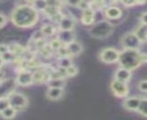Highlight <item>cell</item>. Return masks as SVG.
<instances>
[{
    "label": "cell",
    "mask_w": 147,
    "mask_h": 120,
    "mask_svg": "<svg viewBox=\"0 0 147 120\" xmlns=\"http://www.w3.org/2000/svg\"><path fill=\"white\" fill-rule=\"evenodd\" d=\"M146 42H147V33H146Z\"/></svg>",
    "instance_id": "cell-42"
},
{
    "label": "cell",
    "mask_w": 147,
    "mask_h": 120,
    "mask_svg": "<svg viewBox=\"0 0 147 120\" xmlns=\"http://www.w3.org/2000/svg\"><path fill=\"white\" fill-rule=\"evenodd\" d=\"M66 71H67V76H69V77H74L78 73V69L71 64V66L66 68Z\"/></svg>",
    "instance_id": "cell-28"
},
{
    "label": "cell",
    "mask_w": 147,
    "mask_h": 120,
    "mask_svg": "<svg viewBox=\"0 0 147 120\" xmlns=\"http://www.w3.org/2000/svg\"><path fill=\"white\" fill-rule=\"evenodd\" d=\"M40 31L42 32V34L43 35H46V36H52L56 32L55 27L52 24H43Z\"/></svg>",
    "instance_id": "cell-20"
},
{
    "label": "cell",
    "mask_w": 147,
    "mask_h": 120,
    "mask_svg": "<svg viewBox=\"0 0 147 120\" xmlns=\"http://www.w3.org/2000/svg\"><path fill=\"white\" fill-rule=\"evenodd\" d=\"M81 2V0H67V3L71 5V6H76V5H79V4Z\"/></svg>",
    "instance_id": "cell-33"
},
{
    "label": "cell",
    "mask_w": 147,
    "mask_h": 120,
    "mask_svg": "<svg viewBox=\"0 0 147 120\" xmlns=\"http://www.w3.org/2000/svg\"><path fill=\"white\" fill-rule=\"evenodd\" d=\"M7 97L9 99L10 106L15 107L17 111L24 109L28 105L27 98L21 93H16V92L12 91Z\"/></svg>",
    "instance_id": "cell-4"
},
{
    "label": "cell",
    "mask_w": 147,
    "mask_h": 120,
    "mask_svg": "<svg viewBox=\"0 0 147 120\" xmlns=\"http://www.w3.org/2000/svg\"><path fill=\"white\" fill-rule=\"evenodd\" d=\"M122 4L125 6H127V7H130V6L136 5V0H123Z\"/></svg>",
    "instance_id": "cell-30"
},
{
    "label": "cell",
    "mask_w": 147,
    "mask_h": 120,
    "mask_svg": "<svg viewBox=\"0 0 147 120\" xmlns=\"http://www.w3.org/2000/svg\"><path fill=\"white\" fill-rule=\"evenodd\" d=\"M120 52L117 49L108 47L105 48L99 53V60L105 63H115L118 62Z\"/></svg>",
    "instance_id": "cell-5"
},
{
    "label": "cell",
    "mask_w": 147,
    "mask_h": 120,
    "mask_svg": "<svg viewBox=\"0 0 147 120\" xmlns=\"http://www.w3.org/2000/svg\"><path fill=\"white\" fill-rule=\"evenodd\" d=\"M42 12L45 14L48 17H52L54 15H56L57 13H59V8L57 5H47L45 7L42 9Z\"/></svg>",
    "instance_id": "cell-19"
},
{
    "label": "cell",
    "mask_w": 147,
    "mask_h": 120,
    "mask_svg": "<svg viewBox=\"0 0 147 120\" xmlns=\"http://www.w3.org/2000/svg\"><path fill=\"white\" fill-rule=\"evenodd\" d=\"M26 1L28 2V3H31V4H34L35 1H36V0H26Z\"/></svg>",
    "instance_id": "cell-40"
},
{
    "label": "cell",
    "mask_w": 147,
    "mask_h": 120,
    "mask_svg": "<svg viewBox=\"0 0 147 120\" xmlns=\"http://www.w3.org/2000/svg\"><path fill=\"white\" fill-rule=\"evenodd\" d=\"M16 83L20 86H29L34 83L33 73L30 72L27 69H23L19 72L16 78Z\"/></svg>",
    "instance_id": "cell-8"
},
{
    "label": "cell",
    "mask_w": 147,
    "mask_h": 120,
    "mask_svg": "<svg viewBox=\"0 0 147 120\" xmlns=\"http://www.w3.org/2000/svg\"><path fill=\"white\" fill-rule=\"evenodd\" d=\"M10 106L8 97H0V113Z\"/></svg>",
    "instance_id": "cell-24"
},
{
    "label": "cell",
    "mask_w": 147,
    "mask_h": 120,
    "mask_svg": "<svg viewBox=\"0 0 147 120\" xmlns=\"http://www.w3.org/2000/svg\"><path fill=\"white\" fill-rule=\"evenodd\" d=\"M5 23H6V18H5V16L0 14V27H2Z\"/></svg>",
    "instance_id": "cell-35"
},
{
    "label": "cell",
    "mask_w": 147,
    "mask_h": 120,
    "mask_svg": "<svg viewBox=\"0 0 147 120\" xmlns=\"http://www.w3.org/2000/svg\"><path fill=\"white\" fill-rule=\"evenodd\" d=\"M105 16L108 19H113V20H115V19H118V18H120L121 16H122V10H121L119 7H117V6L112 5L106 9Z\"/></svg>",
    "instance_id": "cell-12"
},
{
    "label": "cell",
    "mask_w": 147,
    "mask_h": 120,
    "mask_svg": "<svg viewBox=\"0 0 147 120\" xmlns=\"http://www.w3.org/2000/svg\"><path fill=\"white\" fill-rule=\"evenodd\" d=\"M59 65H60V67L68 68L69 66L71 65V61L69 60V56H67V57H61Z\"/></svg>",
    "instance_id": "cell-25"
},
{
    "label": "cell",
    "mask_w": 147,
    "mask_h": 120,
    "mask_svg": "<svg viewBox=\"0 0 147 120\" xmlns=\"http://www.w3.org/2000/svg\"><path fill=\"white\" fill-rule=\"evenodd\" d=\"M143 61L144 62H147V53H143Z\"/></svg>",
    "instance_id": "cell-38"
},
{
    "label": "cell",
    "mask_w": 147,
    "mask_h": 120,
    "mask_svg": "<svg viewBox=\"0 0 147 120\" xmlns=\"http://www.w3.org/2000/svg\"><path fill=\"white\" fill-rule=\"evenodd\" d=\"M146 33H147V25L143 24H141V25H139L135 31V34L141 40L142 42H146Z\"/></svg>",
    "instance_id": "cell-17"
},
{
    "label": "cell",
    "mask_w": 147,
    "mask_h": 120,
    "mask_svg": "<svg viewBox=\"0 0 147 120\" xmlns=\"http://www.w3.org/2000/svg\"><path fill=\"white\" fill-rule=\"evenodd\" d=\"M113 2H122L123 0H112Z\"/></svg>",
    "instance_id": "cell-41"
},
{
    "label": "cell",
    "mask_w": 147,
    "mask_h": 120,
    "mask_svg": "<svg viewBox=\"0 0 147 120\" xmlns=\"http://www.w3.org/2000/svg\"><path fill=\"white\" fill-rule=\"evenodd\" d=\"M65 82L62 78L59 79H51L49 80V87H55V88H62L64 87Z\"/></svg>",
    "instance_id": "cell-23"
},
{
    "label": "cell",
    "mask_w": 147,
    "mask_h": 120,
    "mask_svg": "<svg viewBox=\"0 0 147 120\" xmlns=\"http://www.w3.org/2000/svg\"><path fill=\"white\" fill-rule=\"evenodd\" d=\"M57 52H58V54H59L61 57H67V56H69L67 46H61V48H59L58 50H57Z\"/></svg>",
    "instance_id": "cell-29"
},
{
    "label": "cell",
    "mask_w": 147,
    "mask_h": 120,
    "mask_svg": "<svg viewBox=\"0 0 147 120\" xmlns=\"http://www.w3.org/2000/svg\"><path fill=\"white\" fill-rule=\"evenodd\" d=\"M4 63H5V61H4L3 58H2V57H1V55H0V69L2 68V66L4 65Z\"/></svg>",
    "instance_id": "cell-37"
},
{
    "label": "cell",
    "mask_w": 147,
    "mask_h": 120,
    "mask_svg": "<svg viewBox=\"0 0 147 120\" xmlns=\"http://www.w3.org/2000/svg\"><path fill=\"white\" fill-rule=\"evenodd\" d=\"M140 97H126L123 102V107L128 111H137L140 102H141Z\"/></svg>",
    "instance_id": "cell-9"
},
{
    "label": "cell",
    "mask_w": 147,
    "mask_h": 120,
    "mask_svg": "<svg viewBox=\"0 0 147 120\" xmlns=\"http://www.w3.org/2000/svg\"><path fill=\"white\" fill-rule=\"evenodd\" d=\"M118 62L120 67L134 71L144 63L143 53H140L139 49H124L120 52Z\"/></svg>",
    "instance_id": "cell-2"
},
{
    "label": "cell",
    "mask_w": 147,
    "mask_h": 120,
    "mask_svg": "<svg viewBox=\"0 0 147 120\" xmlns=\"http://www.w3.org/2000/svg\"><path fill=\"white\" fill-rule=\"evenodd\" d=\"M62 46V41L61 39H53L50 42V47L53 50H58Z\"/></svg>",
    "instance_id": "cell-26"
},
{
    "label": "cell",
    "mask_w": 147,
    "mask_h": 120,
    "mask_svg": "<svg viewBox=\"0 0 147 120\" xmlns=\"http://www.w3.org/2000/svg\"><path fill=\"white\" fill-rule=\"evenodd\" d=\"M136 5H144L147 0H136Z\"/></svg>",
    "instance_id": "cell-36"
},
{
    "label": "cell",
    "mask_w": 147,
    "mask_h": 120,
    "mask_svg": "<svg viewBox=\"0 0 147 120\" xmlns=\"http://www.w3.org/2000/svg\"><path fill=\"white\" fill-rule=\"evenodd\" d=\"M94 4L97 5L98 7H102L105 5V0H94Z\"/></svg>",
    "instance_id": "cell-34"
},
{
    "label": "cell",
    "mask_w": 147,
    "mask_h": 120,
    "mask_svg": "<svg viewBox=\"0 0 147 120\" xmlns=\"http://www.w3.org/2000/svg\"><path fill=\"white\" fill-rule=\"evenodd\" d=\"M9 51L13 53H15L16 56H18V55H21L24 52V49L17 43H12L9 45Z\"/></svg>",
    "instance_id": "cell-22"
},
{
    "label": "cell",
    "mask_w": 147,
    "mask_h": 120,
    "mask_svg": "<svg viewBox=\"0 0 147 120\" xmlns=\"http://www.w3.org/2000/svg\"><path fill=\"white\" fill-rule=\"evenodd\" d=\"M11 20L19 27H31L38 21V13L34 6L21 5L13 12Z\"/></svg>",
    "instance_id": "cell-1"
},
{
    "label": "cell",
    "mask_w": 147,
    "mask_h": 120,
    "mask_svg": "<svg viewBox=\"0 0 147 120\" xmlns=\"http://www.w3.org/2000/svg\"><path fill=\"white\" fill-rule=\"evenodd\" d=\"M33 79H34V82L42 83V82L49 81L50 74L45 71V69H36V71L33 73Z\"/></svg>",
    "instance_id": "cell-11"
},
{
    "label": "cell",
    "mask_w": 147,
    "mask_h": 120,
    "mask_svg": "<svg viewBox=\"0 0 147 120\" xmlns=\"http://www.w3.org/2000/svg\"><path fill=\"white\" fill-rule=\"evenodd\" d=\"M8 51H9V46L4 43H0V55L4 54L5 53L8 52Z\"/></svg>",
    "instance_id": "cell-31"
},
{
    "label": "cell",
    "mask_w": 147,
    "mask_h": 120,
    "mask_svg": "<svg viewBox=\"0 0 147 120\" xmlns=\"http://www.w3.org/2000/svg\"><path fill=\"white\" fill-rule=\"evenodd\" d=\"M114 30V25L109 22L102 21L96 24L90 31V34L96 38H106L109 36Z\"/></svg>",
    "instance_id": "cell-3"
},
{
    "label": "cell",
    "mask_w": 147,
    "mask_h": 120,
    "mask_svg": "<svg viewBox=\"0 0 147 120\" xmlns=\"http://www.w3.org/2000/svg\"><path fill=\"white\" fill-rule=\"evenodd\" d=\"M137 112L143 117H147V97L141 98V102H140Z\"/></svg>",
    "instance_id": "cell-21"
},
{
    "label": "cell",
    "mask_w": 147,
    "mask_h": 120,
    "mask_svg": "<svg viewBox=\"0 0 147 120\" xmlns=\"http://www.w3.org/2000/svg\"><path fill=\"white\" fill-rule=\"evenodd\" d=\"M94 17H95V12L91 7H88L85 10H83L81 20L84 24L86 25L91 24L94 21Z\"/></svg>",
    "instance_id": "cell-13"
},
{
    "label": "cell",
    "mask_w": 147,
    "mask_h": 120,
    "mask_svg": "<svg viewBox=\"0 0 147 120\" xmlns=\"http://www.w3.org/2000/svg\"><path fill=\"white\" fill-rule=\"evenodd\" d=\"M140 21H141V24L147 25V12H144L141 15V16H140Z\"/></svg>",
    "instance_id": "cell-32"
},
{
    "label": "cell",
    "mask_w": 147,
    "mask_h": 120,
    "mask_svg": "<svg viewBox=\"0 0 147 120\" xmlns=\"http://www.w3.org/2000/svg\"><path fill=\"white\" fill-rule=\"evenodd\" d=\"M67 48L69 51V54L71 56H76L82 52L81 44L78 42H75V41L69 42L67 45Z\"/></svg>",
    "instance_id": "cell-14"
},
{
    "label": "cell",
    "mask_w": 147,
    "mask_h": 120,
    "mask_svg": "<svg viewBox=\"0 0 147 120\" xmlns=\"http://www.w3.org/2000/svg\"><path fill=\"white\" fill-rule=\"evenodd\" d=\"M85 2H87L88 4H92L94 3V0H84Z\"/></svg>",
    "instance_id": "cell-39"
},
{
    "label": "cell",
    "mask_w": 147,
    "mask_h": 120,
    "mask_svg": "<svg viewBox=\"0 0 147 120\" xmlns=\"http://www.w3.org/2000/svg\"><path fill=\"white\" fill-rule=\"evenodd\" d=\"M16 113H17V110L15 109V107H13L12 106H9L0 113V115H1V117L3 118L11 119V118H14L16 117Z\"/></svg>",
    "instance_id": "cell-18"
},
{
    "label": "cell",
    "mask_w": 147,
    "mask_h": 120,
    "mask_svg": "<svg viewBox=\"0 0 147 120\" xmlns=\"http://www.w3.org/2000/svg\"><path fill=\"white\" fill-rule=\"evenodd\" d=\"M110 88L113 94L117 98H125L127 97V95L129 93V88L127 86L126 82L120 81L116 79L112 80Z\"/></svg>",
    "instance_id": "cell-6"
},
{
    "label": "cell",
    "mask_w": 147,
    "mask_h": 120,
    "mask_svg": "<svg viewBox=\"0 0 147 120\" xmlns=\"http://www.w3.org/2000/svg\"><path fill=\"white\" fill-rule=\"evenodd\" d=\"M132 78V71L128 69H125L123 67H120L118 68L116 72H115V78L116 80H118L120 81H123V82H128Z\"/></svg>",
    "instance_id": "cell-10"
},
{
    "label": "cell",
    "mask_w": 147,
    "mask_h": 120,
    "mask_svg": "<svg viewBox=\"0 0 147 120\" xmlns=\"http://www.w3.org/2000/svg\"><path fill=\"white\" fill-rule=\"evenodd\" d=\"M121 44L124 49H139L142 42L134 32L125 34L121 39Z\"/></svg>",
    "instance_id": "cell-7"
},
{
    "label": "cell",
    "mask_w": 147,
    "mask_h": 120,
    "mask_svg": "<svg viewBox=\"0 0 147 120\" xmlns=\"http://www.w3.org/2000/svg\"><path fill=\"white\" fill-rule=\"evenodd\" d=\"M63 93L62 88H55V87H50L49 90H47L46 96L48 98L52 100H57L59 99Z\"/></svg>",
    "instance_id": "cell-15"
},
{
    "label": "cell",
    "mask_w": 147,
    "mask_h": 120,
    "mask_svg": "<svg viewBox=\"0 0 147 120\" xmlns=\"http://www.w3.org/2000/svg\"><path fill=\"white\" fill-rule=\"evenodd\" d=\"M137 88L141 92L147 93V80H140L137 84Z\"/></svg>",
    "instance_id": "cell-27"
},
{
    "label": "cell",
    "mask_w": 147,
    "mask_h": 120,
    "mask_svg": "<svg viewBox=\"0 0 147 120\" xmlns=\"http://www.w3.org/2000/svg\"><path fill=\"white\" fill-rule=\"evenodd\" d=\"M59 25L62 31H71L74 26V21L71 17L63 16L61 21L59 23Z\"/></svg>",
    "instance_id": "cell-16"
}]
</instances>
